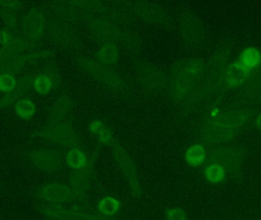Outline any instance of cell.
I'll list each match as a JSON object with an SVG mask.
<instances>
[{"label": "cell", "mask_w": 261, "mask_h": 220, "mask_svg": "<svg viewBox=\"0 0 261 220\" xmlns=\"http://www.w3.org/2000/svg\"><path fill=\"white\" fill-rule=\"evenodd\" d=\"M242 97L249 102L261 101V61L260 64L252 70L247 80L245 88L242 90Z\"/></svg>", "instance_id": "cell-9"}, {"label": "cell", "mask_w": 261, "mask_h": 220, "mask_svg": "<svg viewBox=\"0 0 261 220\" xmlns=\"http://www.w3.org/2000/svg\"><path fill=\"white\" fill-rule=\"evenodd\" d=\"M19 3L16 1L0 2V4L3 5L1 9L2 18L11 29H13L16 26V11L19 7Z\"/></svg>", "instance_id": "cell-16"}, {"label": "cell", "mask_w": 261, "mask_h": 220, "mask_svg": "<svg viewBox=\"0 0 261 220\" xmlns=\"http://www.w3.org/2000/svg\"><path fill=\"white\" fill-rule=\"evenodd\" d=\"M92 130L99 137L101 142L103 143L106 145L113 146L115 141L111 132L100 123H96L93 125Z\"/></svg>", "instance_id": "cell-23"}, {"label": "cell", "mask_w": 261, "mask_h": 220, "mask_svg": "<svg viewBox=\"0 0 261 220\" xmlns=\"http://www.w3.org/2000/svg\"><path fill=\"white\" fill-rule=\"evenodd\" d=\"M143 81L146 82L148 87H156V86L162 85L163 79L162 76L156 70H147L142 74Z\"/></svg>", "instance_id": "cell-28"}, {"label": "cell", "mask_w": 261, "mask_h": 220, "mask_svg": "<svg viewBox=\"0 0 261 220\" xmlns=\"http://www.w3.org/2000/svg\"><path fill=\"white\" fill-rule=\"evenodd\" d=\"M251 70L245 68L239 61L231 64L227 70L225 81L231 87H236L247 81L251 74Z\"/></svg>", "instance_id": "cell-14"}, {"label": "cell", "mask_w": 261, "mask_h": 220, "mask_svg": "<svg viewBox=\"0 0 261 220\" xmlns=\"http://www.w3.org/2000/svg\"><path fill=\"white\" fill-rule=\"evenodd\" d=\"M35 77L33 75L23 78L17 84L16 87L10 93H8L6 96H3L0 100V110L5 107H9L11 104H14L17 101H20V97L23 96L24 93H27L28 90L32 88L35 82Z\"/></svg>", "instance_id": "cell-12"}, {"label": "cell", "mask_w": 261, "mask_h": 220, "mask_svg": "<svg viewBox=\"0 0 261 220\" xmlns=\"http://www.w3.org/2000/svg\"><path fill=\"white\" fill-rule=\"evenodd\" d=\"M261 61L260 52L255 48H247L242 52L239 59V62L245 68L252 71Z\"/></svg>", "instance_id": "cell-18"}, {"label": "cell", "mask_w": 261, "mask_h": 220, "mask_svg": "<svg viewBox=\"0 0 261 220\" xmlns=\"http://www.w3.org/2000/svg\"><path fill=\"white\" fill-rule=\"evenodd\" d=\"M70 103L67 97H61L54 106L50 118L53 121H59L68 112Z\"/></svg>", "instance_id": "cell-24"}, {"label": "cell", "mask_w": 261, "mask_h": 220, "mask_svg": "<svg viewBox=\"0 0 261 220\" xmlns=\"http://www.w3.org/2000/svg\"><path fill=\"white\" fill-rule=\"evenodd\" d=\"M35 209L42 217L47 220H70L69 207L64 204L37 202Z\"/></svg>", "instance_id": "cell-10"}, {"label": "cell", "mask_w": 261, "mask_h": 220, "mask_svg": "<svg viewBox=\"0 0 261 220\" xmlns=\"http://www.w3.org/2000/svg\"><path fill=\"white\" fill-rule=\"evenodd\" d=\"M0 189H1V185H0Z\"/></svg>", "instance_id": "cell-34"}, {"label": "cell", "mask_w": 261, "mask_h": 220, "mask_svg": "<svg viewBox=\"0 0 261 220\" xmlns=\"http://www.w3.org/2000/svg\"><path fill=\"white\" fill-rule=\"evenodd\" d=\"M166 220H189L185 210L180 207H170L164 213Z\"/></svg>", "instance_id": "cell-30"}, {"label": "cell", "mask_w": 261, "mask_h": 220, "mask_svg": "<svg viewBox=\"0 0 261 220\" xmlns=\"http://www.w3.org/2000/svg\"><path fill=\"white\" fill-rule=\"evenodd\" d=\"M89 69L90 72L94 74L95 76L101 79V81H105L107 84H110V82L113 83L114 86L115 82L118 81L116 77L113 75V73L109 71L107 69L104 68L103 66L98 65L96 64H92V65H89Z\"/></svg>", "instance_id": "cell-25"}, {"label": "cell", "mask_w": 261, "mask_h": 220, "mask_svg": "<svg viewBox=\"0 0 261 220\" xmlns=\"http://www.w3.org/2000/svg\"><path fill=\"white\" fill-rule=\"evenodd\" d=\"M31 195L37 202L65 204L73 200L69 186L58 182L40 184L31 190Z\"/></svg>", "instance_id": "cell-3"}, {"label": "cell", "mask_w": 261, "mask_h": 220, "mask_svg": "<svg viewBox=\"0 0 261 220\" xmlns=\"http://www.w3.org/2000/svg\"><path fill=\"white\" fill-rule=\"evenodd\" d=\"M15 110H16L17 115L20 118L27 119V118H31L35 113V107L30 100H20L17 103Z\"/></svg>", "instance_id": "cell-22"}, {"label": "cell", "mask_w": 261, "mask_h": 220, "mask_svg": "<svg viewBox=\"0 0 261 220\" xmlns=\"http://www.w3.org/2000/svg\"><path fill=\"white\" fill-rule=\"evenodd\" d=\"M34 135L37 138L61 144L64 147L77 148L78 140L74 132L70 126L63 123H54L37 131Z\"/></svg>", "instance_id": "cell-5"}, {"label": "cell", "mask_w": 261, "mask_h": 220, "mask_svg": "<svg viewBox=\"0 0 261 220\" xmlns=\"http://www.w3.org/2000/svg\"><path fill=\"white\" fill-rule=\"evenodd\" d=\"M249 111L231 110L210 119L203 126L202 138L210 144H220L232 140L248 124Z\"/></svg>", "instance_id": "cell-1"}, {"label": "cell", "mask_w": 261, "mask_h": 220, "mask_svg": "<svg viewBox=\"0 0 261 220\" xmlns=\"http://www.w3.org/2000/svg\"><path fill=\"white\" fill-rule=\"evenodd\" d=\"M44 28V15L38 9H34L29 11L23 19V32L31 41L39 38L42 35Z\"/></svg>", "instance_id": "cell-8"}, {"label": "cell", "mask_w": 261, "mask_h": 220, "mask_svg": "<svg viewBox=\"0 0 261 220\" xmlns=\"http://www.w3.org/2000/svg\"><path fill=\"white\" fill-rule=\"evenodd\" d=\"M30 47L29 41L24 40H14L0 49V65L26 53Z\"/></svg>", "instance_id": "cell-13"}, {"label": "cell", "mask_w": 261, "mask_h": 220, "mask_svg": "<svg viewBox=\"0 0 261 220\" xmlns=\"http://www.w3.org/2000/svg\"><path fill=\"white\" fill-rule=\"evenodd\" d=\"M120 203L116 198L107 197L99 201L98 204V211L101 214L107 216H113L120 210Z\"/></svg>", "instance_id": "cell-21"}, {"label": "cell", "mask_w": 261, "mask_h": 220, "mask_svg": "<svg viewBox=\"0 0 261 220\" xmlns=\"http://www.w3.org/2000/svg\"><path fill=\"white\" fill-rule=\"evenodd\" d=\"M16 86V81L12 75H0V91L10 93Z\"/></svg>", "instance_id": "cell-29"}, {"label": "cell", "mask_w": 261, "mask_h": 220, "mask_svg": "<svg viewBox=\"0 0 261 220\" xmlns=\"http://www.w3.org/2000/svg\"><path fill=\"white\" fill-rule=\"evenodd\" d=\"M207 154L202 145L195 144L186 152L185 159L192 167H199L206 161Z\"/></svg>", "instance_id": "cell-17"}, {"label": "cell", "mask_w": 261, "mask_h": 220, "mask_svg": "<svg viewBox=\"0 0 261 220\" xmlns=\"http://www.w3.org/2000/svg\"><path fill=\"white\" fill-rule=\"evenodd\" d=\"M246 155V151L242 147L218 148L210 152L206 160L210 164L222 166L230 178L239 181L242 177Z\"/></svg>", "instance_id": "cell-2"}, {"label": "cell", "mask_w": 261, "mask_h": 220, "mask_svg": "<svg viewBox=\"0 0 261 220\" xmlns=\"http://www.w3.org/2000/svg\"><path fill=\"white\" fill-rule=\"evenodd\" d=\"M34 87L38 93H41V94H45L51 89L52 82L48 77L45 76V75H40L35 78Z\"/></svg>", "instance_id": "cell-27"}, {"label": "cell", "mask_w": 261, "mask_h": 220, "mask_svg": "<svg viewBox=\"0 0 261 220\" xmlns=\"http://www.w3.org/2000/svg\"><path fill=\"white\" fill-rule=\"evenodd\" d=\"M0 220H8L6 219V218L4 217V216L3 215H2L1 213H0Z\"/></svg>", "instance_id": "cell-33"}, {"label": "cell", "mask_w": 261, "mask_h": 220, "mask_svg": "<svg viewBox=\"0 0 261 220\" xmlns=\"http://www.w3.org/2000/svg\"><path fill=\"white\" fill-rule=\"evenodd\" d=\"M255 121L256 126L258 128V129L261 130V113L257 117V118H256Z\"/></svg>", "instance_id": "cell-32"}, {"label": "cell", "mask_w": 261, "mask_h": 220, "mask_svg": "<svg viewBox=\"0 0 261 220\" xmlns=\"http://www.w3.org/2000/svg\"><path fill=\"white\" fill-rule=\"evenodd\" d=\"M11 41L12 40H11L9 34L6 31L2 30L0 32V43L3 44V45H6V44H9Z\"/></svg>", "instance_id": "cell-31"}, {"label": "cell", "mask_w": 261, "mask_h": 220, "mask_svg": "<svg viewBox=\"0 0 261 220\" xmlns=\"http://www.w3.org/2000/svg\"><path fill=\"white\" fill-rule=\"evenodd\" d=\"M29 164L41 172L52 173L59 170L63 166L61 155L48 149H34L24 155Z\"/></svg>", "instance_id": "cell-6"}, {"label": "cell", "mask_w": 261, "mask_h": 220, "mask_svg": "<svg viewBox=\"0 0 261 220\" xmlns=\"http://www.w3.org/2000/svg\"><path fill=\"white\" fill-rule=\"evenodd\" d=\"M70 220H96L99 212L87 204L70 206Z\"/></svg>", "instance_id": "cell-15"}, {"label": "cell", "mask_w": 261, "mask_h": 220, "mask_svg": "<svg viewBox=\"0 0 261 220\" xmlns=\"http://www.w3.org/2000/svg\"><path fill=\"white\" fill-rule=\"evenodd\" d=\"M66 160H67V164L74 170L84 168L88 164V159L85 153L78 148L72 149L67 154Z\"/></svg>", "instance_id": "cell-20"}, {"label": "cell", "mask_w": 261, "mask_h": 220, "mask_svg": "<svg viewBox=\"0 0 261 220\" xmlns=\"http://www.w3.org/2000/svg\"><path fill=\"white\" fill-rule=\"evenodd\" d=\"M118 58V52L113 45H106L99 52V59L107 64H113L116 62Z\"/></svg>", "instance_id": "cell-26"}, {"label": "cell", "mask_w": 261, "mask_h": 220, "mask_svg": "<svg viewBox=\"0 0 261 220\" xmlns=\"http://www.w3.org/2000/svg\"><path fill=\"white\" fill-rule=\"evenodd\" d=\"M205 179L212 184H219L226 178V172L222 166L215 163L208 164L204 170Z\"/></svg>", "instance_id": "cell-19"}, {"label": "cell", "mask_w": 261, "mask_h": 220, "mask_svg": "<svg viewBox=\"0 0 261 220\" xmlns=\"http://www.w3.org/2000/svg\"><path fill=\"white\" fill-rule=\"evenodd\" d=\"M45 52H26L0 65V75H11L21 70L28 63L46 56Z\"/></svg>", "instance_id": "cell-11"}, {"label": "cell", "mask_w": 261, "mask_h": 220, "mask_svg": "<svg viewBox=\"0 0 261 220\" xmlns=\"http://www.w3.org/2000/svg\"><path fill=\"white\" fill-rule=\"evenodd\" d=\"M112 148L115 159L128 181L130 194L135 199H141L143 196V190L135 164L120 144L115 142Z\"/></svg>", "instance_id": "cell-4"}, {"label": "cell", "mask_w": 261, "mask_h": 220, "mask_svg": "<svg viewBox=\"0 0 261 220\" xmlns=\"http://www.w3.org/2000/svg\"><path fill=\"white\" fill-rule=\"evenodd\" d=\"M93 159L84 168L75 170L71 174L69 180V187L71 190L73 201H83L90 190L91 183Z\"/></svg>", "instance_id": "cell-7"}]
</instances>
